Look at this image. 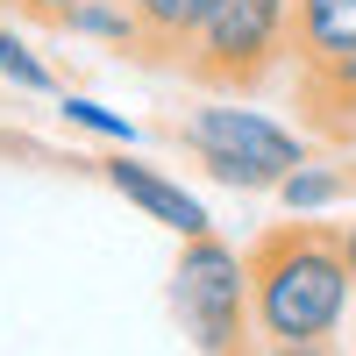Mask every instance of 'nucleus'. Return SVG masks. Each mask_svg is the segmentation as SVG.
<instances>
[{
	"label": "nucleus",
	"mask_w": 356,
	"mask_h": 356,
	"mask_svg": "<svg viewBox=\"0 0 356 356\" xmlns=\"http://www.w3.org/2000/svg\"><path fill=\"white\" fill-rule=\"evenodd\" d=\"M356 300V271L342 257V228L292 214L250 250V321L271 349H328Z\"/></svg>",
	"instance_id": "f257e3e1"
},
{
	"label": "nucleus",
	"mask_w": 356,
	"mask_h": 356,
	"mask_svg": "<svg viewBox=\"0 0 356 356\" xmlns=\"http://www.w3.org/2000/svg\"><path fill=\"white\" fill-rule=\"evenodd\" d=\"M178 143H186V157L214 186H235V193H278V178L292 164H307V136L300 129L271 122L264 107H235V100L193 107L178 122Z\"/></svg>",
	"instance_id": "f03ea898"
},
{
	"label": "nucleus",
	"mask_w": 356,
	"mask_h": 356,
	"mask_svg": "<svg viewBox=\"0 0 356 356\" xmlns=\"http://www.w3.org/2000/svg\"><path fill=\"white\" fill-rule=\"evenodd\" d=\"M171 314L193 349L228 356L257 335L250 321V257H235L221 235H186V250L171 264Z\"/></svg>",
	"instance_id": "7ed1b4c3"
},
{
	"label": "nucleus",
	"mask_w": 356,
	"mask_h": 356,
	"mask_svg": "<svg viewBox=\"0 0 356 356\" xmlns=\"http://www.w3.org/2000/svg\"><path fill=\"white\" fill-rule=\"evenodd\" d=\"M292 8L300 0H221L193 29L186 72L200 86H221V93H243V86L271 79L285 65V50H292Z\"/></svg>",
	"instance_id": "20e7f679"
},
{
	"label": "nucleus",
	"mask_w": 356,
	"mask_h": 356,
	"mask_svg": "<svg viewBox=\"0 0 356 356\" xmlns=\"http://www.w3.org/2000/svg\"><path fill=\"white\" fill-rule=\"evenodd\" d=\"M100 178L114 193H122L129 207H143V214L150 221H164L178 243H186V235H214V214H207V200L193 193V186H178L171 171H157V164H143L136 150H114L107 164H100Z\"/></svg>",
	"instance_id": "39448f33"
},
{
	"label": "nucleus",
	"mask_w": 356,
	"mask_h": 356,
	"mask_svg": "<svg viewBox=\"0 0 356 356\" xmlns=\"http://www.w3.org/2000/svg\"><path fill=\"white\" fill-rule=\"evenodd\" d=\"M349 50H356V0H300L292 8V57H300V72L335 65Z\"/></svg>",
	"instance_id": "423d86ee"
},
{
	"label": "nucleus",
	"mask_w": 356,
	"mask_h": 356,
	"mask_svg": "<svg viewBox=\"0 0 356 356\" xmlns=\"http://www.w3.org/2000/svg\"><path fill=\"white\" fill-rule=\"evenodd\" d=\"M356 193V171L349 164H292L285 178H278V207L285 214H328V207H342Z\"/></svg>",
	"instance_id": "0eeeda50"
},
{
	"label": "nucleus",
	"mask_w": 356,
	"mask_h": 356,
	"mask_svg": "<svg viewBox=\"0 0 356 356\" xmlns=\"http://www.w3.org/2000/svg\"><path fill=\"white\" fill-rule=\"evenodd\" d=\"M57 29H65V36H86V43H122V50H136L143 43V8H136V0H79Z\"/></svg>",
	"instance_id": "6e6552de"
},
{
	"label": "nucleus",
	"mask_w": 356,
	"mask_h": 356,
	"mask_svg": "<svg viewBox=\"0 0 356 356\" xmlns=\"http://www.w3.org/2000/svg\"><path fill=\"white\" fill-rule=\"evenodd\" d=\"M143 8V43L150 50H186L193 29L221 8V0H136Z\"/></svg>",
	"instance_id": "1a4fd4ad"
},
{
	"label": "nucleus",
	"mask_w": 356,
	"mask_h": 356,
	"mask_svg": "<svg viewBox=\"0 0 356 356\" xmlns=\"http://www.w3.org/2000/svg\"><path fill=\"white\" fill-rule=\"evenodd\" d=\"M57 114H65L79 136H100V143H114V150H136V136H143L129 114H114V107L86 100V93H57Z\"/></svg>",
	"instance_id": "9d476101"
},
{
	"label": "nucleus",
	"mask_w": 356,
	"mask_h": 356,
	"mask_svg": "<svg viewBox=\"0 0 356 356\" xmlns=\"http://www.w3.org/2000/svg\"><path fill=\"white\" fill-rule=\"evenodd\" d=\"M0 79H8L15 93H43V100H57V72L15 36V29H0Z\"/></svg>",
	"instance_id": "9b49d317"
},
{
	"label": "nucleus",
	"mask_w": 356,
	"mask_h": 356,
	"mask_svg": "<svg viewBox=\"0 0 356 356\" xmlns=\"http://www.w3.org/2000/svg\"><path fill=\"white\" fill-rule=\"evenodd\" d=\"M15 8H22V15H36V22H65L79 0H15Z\"/></svg>",
	"instance_id": "f8f14e48"
},
{
	"label": "nucleus",
	"mask_w": 356,
	"mask_h": 356,
	"mask_svg": "<svg viewBox=\"0 0 356 356\" xmlns=\"http://www.w3.org/2000/svg\"><path fill=\"white\" fill-rule=\"evenodd\" d=\"M342 257H349V271H356V221H342Z\"/></svg>",
	"instance_id": "ddd939ff"
}]
</instances>
